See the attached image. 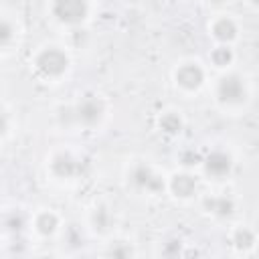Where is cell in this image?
I'll return each mask as SVG.
<instances>
[{
    "mask_svg": "<svg viewBox=\"0 0 259 259\" xmlns=\"http://www.w3.org/2000/svg\"><path fill=\"white\" fill-rule=\"evenodd\" d=\"M10 132H12V117L4 107H0V142H4L10 136Z\"/></svg>",
    "mask_w": 259,
    "mask_h": 259,
    "instance_id": "18",
    "label": "cell"
},
{
    "mask_svg": "<svg viewBox=\"0 0 259 259\" xmlns=\"http://www.w3.org/2000/svg\"><path fill=\"white\" fill-rule=\"evenodd\" d=\"M212 97L217 107H221L225 113H239L249 103V87L245 79L237 73H225L214 81Z\"/></svg>",
    "mask_w": 259,
    "mask_h": 259,
    "instance_id": "2",
    "label": "cell"
},
{
    "mask_svg": "<svg viewBox=\"0 0 259 259\" xmlns=\"http://www.w3.org/2000/svg\"><path fill=\"white\" fill-rule=\"evenodd\" d=\"M182 127H184V117H182V113L178 109H166V111L160 113V117H158V130L164 136L174 138V136H178L182 132Z\"/></svg>",
    "mask_w": 259,
    "mask_h": 259,
    "instance_id": "13",
    "label": "cell"
},
{
    "mask_svg": "<svg viewBox=\"0 0 259 259\" xmlns=\"http://www.w3.org/2000/svg\"><path fill=\"white\" fill-rule=\"evenodd\" d=\"M115 225L111 208L107 204H95L89 212V227L97 233V235H107L111 231V227Z\"/></svg>",
    "mask_w": 259,
    "mask_h": 259,
    "instance_id": "12",
    "label": "cell"
},
{
    "mask_svg": "<svg viewBox=\"0 0 259 259\" xmlns=\"http://www.w3.org/2000/svg\"><path fill=\"white\" fill-rule=\"evenodd\" d=\"M176 91L184 95H196L206 83V69L198 59H184L172 71Z\"/></svg>",
    "mask_w": 259,
    "mask_h": 259,
    "instance_id": "5",
    "label": "cell"
},
{
    "mask_svg": "<svg viewBox=\"0 0 259 259\" xmlns=\"http://www.w3.org/2000/svg\"><path fill=\"white\" fill-rule=\"evenodd\" d=\"M166 190L172 192L178 200H190L196 194V178L190 172H178L168 176L166 180Z\"/></svg>",
    "mask_w": 259,
    "mask_h": 259,
    "instance_id": "10",
    "label": "cell"
},
{
    "mask_svg": "<svg viewBox=\"0 0 259 259\" xmlns=\"http://www.w3.org/2000/svg\"><path fill=\"white\" fill-rule=\"evenodd\" d=\"M208 4H212V6H221V4H225V2H229V0H206Z\"/></svg>",
    "mask_w": 259,
    "mask_h": 259,
    "instance_id": "19",
    "label": "cell"
},
{
    "mask_svg": "<svg viewBox=\"0 0 259 259\" xmlns=\"http://www.w3.org/2000/svg\"><path fill=\"white\" fill-rule=\"evenodd\" d=\"M208 61L214 69H227L235 61V53H233L231 45H214L208 53Z\"/></svg>",
    "mask_w": 259,
    "mask_h": 259,
    "instance_id": "15",
    "label": "cell"
},
{
    "mask_svg": "<svg viewBox=\"0 0 259 259\" xmlns=\"http://www.w3.org/2000/svg\"><path fill=\"white\" fill-rule=\"evenodd\" d=\"M49 12L53 20L59 22L61 26L77 28L87 22L91 12V2L89 0H51Z\"/></svg>",
    "mask_w": 259,
    "mask_h": 259,
    "instance_id": "7",
    "label": "cell"
},
{
    "mask_svg": "<svg viewBox=\"0 0 259 259\" xmlns=\"http://www.w3.org/2000/svg\"><path fill=\"white\" fill-rule=\"evenodd\" d=\"M166 180L168 176L156 168L150 162L144 160H136L127 166L125 170V184L127 188H132L138 194H148V196H158L162 192H166Z\"/></svg>",
    "mask_w": 259,
    "mask_h": 259,
    "instance_id": "3",
    "label": "cell"
},
{
    "mask_svg": "<svg viewBox=\"0 0 259 259\" xmlns=\"http://www.w3.org/2000/svg\"><path fill=\"white\" fill-rule=\"evenodd\" d=\"M247 2H249V6H251V8H255V6H257V0H247Z\"/></svg>",
    "mask_w": 259,
    "mask_h": 259,
    "instance_id": "20",
    "label": "cell"
},
{
    "mask_svg": "<svg viewBox=\"0 0 259 259\" xmlns=\"http://www.w3.org/2000/svg\"><path fill=\"white\" fill-rule=\"evenodd\" d=\"M30 225H32V229H34L36 235H40V237L47 239V237H53V235L59 231V227H61V217H59L53 208H38V210L32 214Z\"/></svg>",
    "mask_w": 259,
    "mask_h": 259,
    "instance_id": "11",
    "label": "cell"
},
{
    "mask_svg": "<svg viewBox=\"0 0 259 259\" xmlns=\"http://www.w3.org/2000/svg\"><path fill=\"white\" fill-rule=\"evenodd\" d=\"M14 24L8 20V18H4V16H0V47H6V45H10L12 40H14Z\"/></svg>",
    "mask_w": 259,
    "mask_h": 259,
    "instance_id": "17",
    "label": "cell"
},
{
    "mask_svg": "<svg viewBox=\"0 0 259 259\" xmlns=\"http://www.w3.org/2000/svg\"><path fill=\"white\" fill-rule=\"evenodd\" d=\"M204 208H206L212 217L225 219V217H231V214H233L235 202H233L229 196H210V198L204 200Z\"/></svg>",
    "mask_w": 259,
    "mask_h": 259,
    "instance_id": "14",
    "label": "cell"
},
{
    "mask_svg": "<svg viewBox=\"0 0 259 259\" xmlns=\"http://www.w3.org/2000/svg\"><path fill=\"white\" fill-rule=\"evenodd\" d=\"M200 164H202L204 174L208 178H214V180L227 178L231 174V170H233V158L225 150H212L208 156H204L200 160Z\"/></svg>",
    "mask_w": 259,
    "mask_h": 259,
    "instance_id": "9",
    "label": "cell"
},
{
    "mask_svg": "<svg viewBox=\"0 0 259 259\" xmlns=\"http://www.w3.org/2000/svg\"><path fill=\"white\" fill-rule=\"evenodd\" d=\"M233 245L235 247H239V249H243V247H253V243H255V233L253 231H249V229H245V227H239V229H235L233 231Z\"/></svg>",
    "mask_w": 259,
    "mask_h": 259,
    "instance_id": "16",
    "label": "cell"
},
{
    "mask_svg": "<svg viewBox=\"0 0 259 259\" xmlns=\"http://www.w3.org/2000/svg\"><path fill=\"white\" fill-rule=\"evenodd\" d=\"M47 172L53 176V180L59 182L77 180V176L83 174V158L73 150L57 148L47 158Z\"/></svg>",
    "mask_w": 259,
    "mask_h": 259,
    "instance_id": "6",
    "label": "cell"
},
{
    "mask_svg": "<svg viewBox=\"0 0 259 259\" xmlns=\"http://www.w3.org/2000/svg\"><path fill=\"white\" fill-rule=\"evenodd\" d=\"M30 67L47 83H59L71 69V55L59 42H45L30 57Z\"/></svg>",
    "mask_w": 259,
    "mask_h": 259,
    "instance_id": "1",
    "label": "cell"
},
{
    "mask_svg": "<svg viewBox=\"0 0 259 259\" xmlns=\"http://www.w3.org/2000/svg\"><path fill=\"white\" fill-rule=\"evenodd\" d=\"M208 36L217 45H233L239 38V24L231 14H214L208 20Z\"/></svg>",
    "mask_w": 259,
    "mask_h": 259,
    "instance_id": "8",
    "label": "cell"
},
{
    "mask_svg": "<svg viewBox=\"0 0 259 259\" xmlns=\"http://www.w3.org/2000/svg\"><path fill=\"white\" fill-rule=\"evenodd\" d=\"M69 115L75 125L83 130H95L107 115V99L99 93H85L71 105Z\"/></svg>",
    "mask_w": 259,
    "mask_h": 259,
    "instance_id": "4",
    "label": "cell"
}]
</instances>
